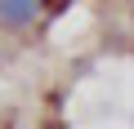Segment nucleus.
<instances>
[{
    "instance_id": "f257e3e1",
    "label": "nucleus",
    "mask_w": 134,
    "mask_h": 129,
    "mask_svg": "<svg viewBox=\"0 0 134 129\" xmlns=\"http://www.w3.org/2000/svg\"><path fill=\"white\" fill-rule=\"evenodd\" d=\"M36 14H40V5H0V18H9V22H27Z\"/></svg>"
}]
</instances>
